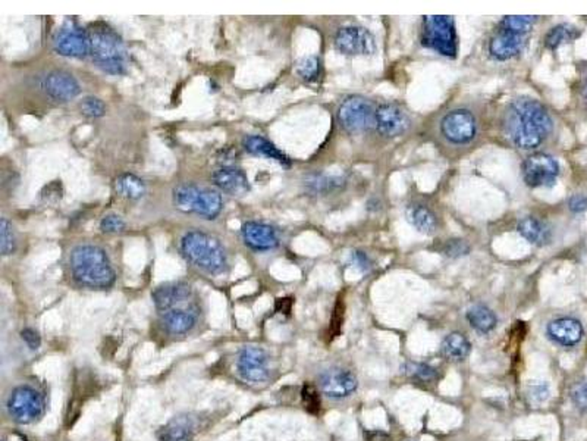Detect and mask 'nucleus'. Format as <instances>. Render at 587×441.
Returning a JSON list of instances; mask_svg holds the SVG:
<instances>
[{
  "mask_svg": "<svg viewBox=\"0 0 587 441\" xmlns=\"http://www.w3.org/2000/svg\"><path fill=\"white\" fill-rule=\"evenodd\" d=\"M517 230L524 238L536 246H545L552 238L551 228L544 221L534 217L523 218L517 225Z\"/></svg>",
  "mask_w": 587,
  "mask_h": 441,
  "instance_id": "obj_26",
  "label": "nucleus"
},
{
  "mask_svg": "<svg viewBox=\"0 0 587 441\" xmlns=\"http://www.w3.org/2000/svg\"><path fill=\"white\" fill-rule=\"evenodd\" d=\"M8 412L18 423H33L44 415V398L29 386L17 387L8 399Z\"/></svg>",
  "mask_w": 587,
  "mask_h": 441,
  "instance_id": "obj_8",
  "label": "nucleus"
},
{
  "mask_svg": "<svg viewBox=\"0 0 587 441\" xmlns=\"http://www.w3.org/2000/svg\"><path fill=\"white\" fill-rule=\"evenodd\" d=\"M586 95H587V83H586Z\"/></svg>",
  "mask_w": 587,
  "mask_h": 441,
  "instance_id": "obj_46",
  "label": "nucleus"
},
{
  "mask_svg": "<svg viewBox=\"0 0 587 441\" xmlns=\"http://www.w3.org/2000/svg\"><path fill=\"white\" fill-rule=\"evenodd\" d=\"M441 352L443 358L448 360L461 362L470 355L471 344L464 334L451 332L443 339L442 346H441Z\"/></svg>",
  "mask_w": 587,
  "mask_h": 441,
  "instance_id": "obj_27",
  "label": "nucleus"
},
{
  "mask_svg": "<svg viewBox=\"0 0 587 441\" xmlns=\"http://www.w3.org/2000/svg\"><path fill=\"white\" fill-rule=\"evenodd\" d=\"M297 74L304 81H316L320 74V59L317 56H305L297 64Z\"/></svg>",
  "mask_w": 587,
  "mask_h": 441,
  "instance_id": "obj_32",
  "label": "nucleus"
},
{
  "mask_svg": "<svg viewBox=\"0 0 587 441\" xmlns=\"http://www.w3.org/2000/svg\"><path fill=\"white\" fill-rule=\"evenodd\" d=\"M470 250V247L467 246L466 241L462 240H451L448 241L445 247H443V253L450 257H458L462 255H467Z\"/></svg>",
  "mask_w": 587,
  "mask_h": 441,
  "instance_id": "obj_40",
  "label": "nucleus"
},
{
  "mask_svg": "<svg viewBox=\"0 0 587 441\" xmlns=\"http://www.w3.org/2000/svg\"><path fill=\"white\" fill-rule=\"evenodd\" d=\"M406 217L411 226H414L422 234L431 236L438 230V218L435 212L423 203L408 205L406 209Z\"/></svg>",
  "mask_w": 587,
  "mask_h": 441,
  "instance_id": "obj_24",
  "label": "nucleus"
},
{
  "mask_svg": "<svg viewBox=\"0 0 587 441\" xmlns=\"http://www.w3.org/2000/svg\"><path fill=\"white\" fill-rule=\"evenodd\" d=\"M0 250L4 256H9L17 249V241H15V234L12 230V225L6 218L0 219Z\"/></svg>",
  "mask_w": 587,
  "mask_h": 441,
  "instance_id": "obj_34",
  "label": "nucleus"
},
{
  "mask_svg": "<svg viewBox=\"0 0 587 441\" xmlns=\"http://www.w3.org/2000/svg\"><path fill=\"white\" fill-rule=\"evenodd\" d=\"M190 296L191 287L187 283H166L159 285L151 294L154 306L160 312H167L174 309L177 305L187 300Z\"/></svg>",
  "mask_w": 587,
  "mask_h": 441,
  "instance_id": "obj_21",
  "label": "nucleus"
},
{
  "mask_svg": "<svg viewBox=\"0 0 587 441\" xmlns=\"http://www.w3.org/2000/svg\"><path fill=\"white\" fill-rule=\"evenodd\" d=\"M558 175V162L546 154H534L523 163V177L529 187H551Z\"/></svg>",
  "mask_w": 587,
  "mask_h": 441,
  "instance_id": "obj_11",
  "label": "nucleus"
},
{
  "mask_svg": "<svg viewBox=\"0 0 587 441\" xmlns=\"http://www.w3.org/2000/svg\"><path fill=\"white\" fill-rule=\"evenodd\" d=\"M213 184L229 196H244L250 190L247 174L237 166H222L212 175Z\"/></svg>",
  "mask_w": 587,
  "mask_h": 441,
  "instance_id": "obj_20",
  "label": "nucleus"
},
{
  "mask_svg": "<svg viewBox=\"0 0 587 441\" xmlns=\"http://www.w3.org/2000/svg\"><path fill=\"white\" fill-rule=\"evenodd\" d=\"M174 205L184 214H195L206 219H214L222 212L223 201L218 190L198 187L187 182L174 190Z\"/></svg>",
  "mask_w": 587,
  "mask_h": 441,
  "instance_id": "obj_5",
  "label": "nucleus"
},
{
  "mask_svg": "<svg viewBox=\"0 0 587 441\" xmlns=\"http://www.w3.org/2000/svg\"><path fill=\"white\" fill-rule=\"evenodd\" d=\"M344 309L345 306L343 305L341 299L336 303L335 311H333V316H332V321H331V336L336 337L339 332H341V327H343V321H344Z\"/></svg>",
  "mask_w": 587,
  "mask_h": 441,
  "instance_id": "obj_41",
  "label": "nucleus"
},
{
  "mask_svg": "<svg viewBox=\"0 0 587 441\" xmlns=\"http://www.w3.org/2000/svg\"><path fill=\"white\" fill-rule=\"evenodd\" d=\"M292 306V299H277L276 300V311L281 313H289Z\"/></svg>",
  "mask_w": 587,
  "mask_h": 441,
  "instance_id": "obj_45",
  "label": "nucleus"
},
{
  "mask_svg": "<svg viewBox=\"0 0 587 441\" xmlns=\"http://www.w3.org/2000/svg\"><path fill=\"white\" fill-rule=\"evenodd\" d=\"M335 48L339 53L347 56L372 55L376 50V43L368 29L357 25H348L336 33Z\"/></svg>",
  "mask_w": 587,
  "mask_h": 441,
  "instance_id": "obj_13",
  "label": "nucleus"
},
{
  "mask_svg": "<svg viewBox=\"0 0 587 441\" xmlns=\"http://www.w3.org/2000/svg\"><path fill=\"white\" fill-rule=\"evenodd\" d=\"M352 261H354L355 265H357V268H360L361 271H367L370 268L368 257L363 252H354Z\"/></svg>",
  "mask_w": 587,
  "mask_h": 441,
  "instance_id": "obj_44",
  "label": "nucleus"
},
{
  "mask_svg": "<svg viewBox=\"0 0 587 441\" xmlns=\"http://www.w3.org/2000/svg\"><path fill=\"white\" fill-rule=\"evenodd\" d=\"M411 124L408 114L394 103L380 104L376 109V128L385 137H398L404 134Z\"/></svg>",
  "mask_w": 587,
  "mask_h": 441,
  "instance_id": "obj_17",
  "label": "nucleus"
},
{
  "mask_svg": "<svg viewBox=\"0 0 587 441\" xmlns=\"http://www.w3.org/2000/svg\"><path fill=\"white\" fill-rule=\"evenodd\" d=\"M536 21H537V17H530V15H511V17H504L498 27L529 36Z\"/></svg>",
  "mask_w": 587,
  "mask_h": 441,
  "instance_id": "obj_31",
  "label": "nucleus"
},
{
  "mask_svg": "<svg viewBox=\"0 0 587 441\" xmlns=\"http://www.w3.org/2000/svg\"><path fill=\"white\" fill-rule=\"evenodd\" d=\"M580 37L579 28L571 24H560L549 29V33L545 37V46L551 50L558 49L561 44L569 43Z\"/></svg>",
  "mask_w": 587,
  "mask_h": 441,
  "instance_id": "obj_30",
  "label": "nucleus"
},
{
  "mask_svg": "<svg viewBox=\"0 0 587 441\" xmlns=\"http://www.w3.org/2000/svg\"><path fill=\"white\" fill-rule=\"evenodd\" d=\"M301 399H303V405L305 407V410L308 414L312 415H317L320 412V394L317 391V388L312 384H304L303 390H301Z\"/></svg>",
  "mask_w": 587,
  "mask_h": 441,
  "instance_id": "obj_35",
  "label": "nucleus"
},
{
  "mask_svg": "<svg viewBox=\"0 0 587 441\" xmlns=\"http://www.w3.org/2000/svg\"><path fill=\"white\" fill-rule=\"evenodd\" d=\"M181 252L190 264L210 276H221L228 269V256L222 243L205 231H188L181 240Z\"/></svg>",
  "mask_w": 587,
  "mask_h": 441,
  "instance_id": "obj_4",
  "label": "nucleus"
},
{
  "mask_svg": "<svg viewBox=\"0 0 587 441\" xmlns=\"http://www.w3.org/2000/svg\"><path fill=\"white\" fill-rule=\"evenodd\" d=\"M43 88L46 95L56 102H68L81 93L80 83L72 74L64 69H53L46 74Z\"/></svg>",
  "mask_w": 587,
  "mask_h": 441,
  "instance_id": "obj_15",
  "label": "nucleus"
},
{
  "mask_svg": "<svg viewBox=\"0 0 587 441\" xmlns=\"http://www.w3.org/2000/svg\"><path fill=\"white\" fill-rule=\"evenodd\" d=\"M546 334L555 344L562 347H574L581 341L584 336V328L579 319L564 316L551 321L546 327Z\"/></svg>",
  "mask_w": 587,
  "mask_h": 441,
  "instance_id": "obj_19",
  "label": "nucleus"
},
{
  "mask_svg": "<svg viewBox=\"0 0 587 441\" xmlns=\"http://www.w3.org/2000/svg\"><path fill=\"white\" fill-rule=\"evenodd\" d=\"M568 208L571 212H574V214H583V212L587 210V196L584 194L571 196L568 201Z\"/></svg>",
  "mask_w": 587,
  "mask_h": 441,
  "instance_id": "obj_43",
  "label": "nucleus"
},
{
  "mask_svg": "<svg viewBox=\"0 0 587 441\" xmlns=\"http://www.w3.org/2000/svg\"><path fill=\"white\" fill-rule=\"evenodd\" d=\"M553 121L545 106L534 99L514 100L505 114L504 131L514 146L533 150L552 133Z\"/></svg>",
  "mask_w": 587,
  "mask_h": 441,
  "instance_id": "obj_1",
  "label": "nucleus"
},
{
  "mask_svg": "<svg viewBox=\"0 0 587 441\" xmlns=\"http://www.w3.org/2000/svg\"><path fill=\"white\" fill-rule=\"evenodd\" d=\"M90 56L102 71L122 75L128 68L125 44L112 27L104 22H92L87 28Z\"/></svg>",
  "mask_w": 587,
  "mask_h": 441,
  "instance_id": "obj_3",
  "label": "nucleus"
},
{
  "mask_svg": "<svg viewBox=\"0 0 587 441\" xmlns=\"http://www.w3.org/2000/svg\"><path fill=\"white\" fill-rule=\"evenodd\" d=\"M195 422L191 416L181 415L169 421L159 431V441H193Z\"/></svg>",
  "mask_w": 587,
  "mask_h": 441,
  "instance_id": "obj_25",
  "label": "nucleus"
},
{
  "mask_svg": "<svg viewBox=\"0 0 587 441\" xmlns=\"http://www.w3.org/2000/svg\"><path fill=\"white\" fill-rule=\"evenodd\" d=\"M127 228V222L118 214H109L100 221V230L107 234H118Z\"/></svg>",
  "mask_w": 587,
  "mask_h": 441,
  "instance_id": "obj_38",
  "label": "nucleus"
},
{
  "mask_svg": "<svg viewBox=\"0 0 587 441\" xmlns=\"http://www.w3.org/2000/svg\"><path fill=\"white\" fill-rule=\"evenodd\" d=\"M115 189L122 197H125L128 201L141 199L147 191L146 182L134 174H122L120 177H118L115 182Z\"/></svg>",
  "mask_w": 587,
  "mask_h": 441,
  "instance_id": "obj_29",
  "label": "nucleus"
},
{
  "mask_svg": "<svg viewBox=\"0 0 587 441\" xmlns=\"http://www.w3.org/2000/svg\"><path fill=\"white\" fill-rule=\"evenodd\" d=\"M527 398L533 403H542L549 396V387L545 383H534L527 387Z\"/></svg>",
  "mask_w": 587,
  "mask_h": 441,
  "instance_id": "obj_39",
  "label": "nucleus"
},
{
  "mask_svg": "<svg viewBox=\"0 0 587 441\" xmlns=\"http://www.w3.org/2000/svg\"><path fill=\"white\" fill-rule=\"evenodd\" d=\"M338 123L347 133L357 134L376 127V109L361 96H351L339 106Z\"/></svg>",
  "mask_w": 587,
  "mask_h": 441,
  "instance_id": "obj_7",
  "label": "nucleus"
},
{
  "mask_svg": "<svg viewBox=\"0 0 587 441\" xmlns=\"http://www.w3.org/2000/svg\"><path fill=\"white\" fill-rule=\"evenodd\" d=\"M441 131L450 143L467 144L477 134V121L470 111L455 109L443 116Z\"/></svg>",
  "mask_w": 587,
  "mask_h": 441,
  "instance_id": "obj_12",
  "label": "nucleus"
},
{
  "mask_svg": "<svg viewBox=\"0 0 587 441\" xmlns=\"http://www.w3.org/2000/svg\"><path fill=\"white\" fill-rule=\"evenodd\" d=\"M80 109L85 116L100 118L106 112V106L100 99H97L95 96H88V97L83 99V102L80 103Z\"/></svg>",
  "mask_w": 587,
  "mask_h": 441,
  "instance_id": "obj_37",
  "label": "nucleus"
},
{
  "mask_svg": "<svg viewBox=\"0 0 587 441\" xmlns=\"http://www.w3.org/2000/svg\"><path fill=\"white\" fill-rule=\"evenodd\" d=\"M569 399L583 414H587V379L579 381L569 391Z\"/></svg>",
  "mask_w": 587,
  "mask_h": 441,
  "instance_id": "obj_36",
  "label": "nucleus"
},
{
  "mask_svg": "<svg viewBox=\"0 0 587 441\" xmlns=\"http://www.w3.org/2000/svg\"><path fill=\"white\" fill-rule=\"evenodd\" d=\"M244 149L249 151V154L254 156H265L268 159H272L282 165L284 168H289L291 159L284 154L282 150L277 149L270 140H268L263 135H249L245 137L242 142Z\"/></svg>",
  "mask_w": 587,
  "mask_h": 441,
  "instance_id": "obj_22",
  "label": "nucleus"
},
{
  "mask_svg": "<svg viewBox=\"0 0 587 441\" xmlns=\"http://www.w3.org/2000/svg\"><path fill=\"white\" fill-rule=\"evenodd\" d=\"M320 391L331 399H345L359 388V379L344 368H331L319 376Z\"/></svg>",
  "mask_w": 587,
  "mask_h": 441,
  "instance_id": "obj_14",
  "label": "nucleus"
},
{
  "mask_svg": "<svg viewBox=\"0 0 587 441\" xmlns=\"http://www.w3.org/2000/svg\"><path fill=\"white\" fill-rule=\"evenodd\" d=\"M241 237L244 245L254 252H269L279 246V237L273 226L249 221L241 226Z\"/></svg>",
  "mask_w": 587,
  "mask_h": 441,
  "instance_id": "obj_16",
  "label": "nucleus"
},
{
  "mask_svg": "<svg viewBox=\"0 0 587 441\" xmlns=\"http://www.w3.org/2000/svg\"><path fill=\"white\" fill-rule=\"evenodd\" d=\"M53 49L56 53L67 57L81 59L88 56L90 49L87 29H84L75 20H68L55 34Z\"/></svg>",
  "mask_w": 587,
  "mask_h": 441,
  "instance_id": "obj_9",
  "label": "nucleus"
},
{
  "mask_svg": "<svg viewBox=\"0 0 587 441\" xmlns=\"http://www.w3.org/2000/svg\"><path fill=\"white\" fill-rule=\"evenodd\" d=\"M527 43V36L520 34L511 29L498 27L489 41V53L497 60H508L517 56Z\"/></svg>",
  "mask_w": 587,
  "mask_h": 441,
  "instance_id": "obj_18",
  "label": "nucleus"
},
{
  "mask_svg": "<svg viewBox=\"0 0 587 441\" xmlns=\"http://www.w3.org/2000/svg\"><path fill=\"white\" fill-rule=\"evenodd\" d=\"M422 44L445 57H455L458 46L454 20L451 17H443V15L424 17Z\"/></svg>",
  "mask_w": 587,
  "mask_h": 441,
  "instance_id": "obj_6",
  "label": "nucleus"
},
{
  "mask_svg": "<svg viewBox=\"0 0 587 441\" xmlns=\"http://www.w3.org/2000/svg\"><path fill=\"white\" fill-rule=\"evenodd\" d=\"M21 337L25 341V344L31 348V351H37L41 344V339L39 336V332L33 328H24L21 331Z\"/></svg>",
  "mask_w": 587,
  "mask_h": 441,
  "instance_id": "obj_42",
  "label": "nucleus"
},
{
  "mask_svg": "<svg viewBox=\"0 0 587 441\" xmlns=\"http://www.w3.org/2000/svg\"><path fill=\"white\" fill-rule=\"evenodd\" d=\"M4 441H6V440H4Z\"/></svg>",
  "mask_w": 587,
  "mask_h": 441,
  "instance_id": "obj_47",
  "label": "nucleus"
},
{
  "mask_svg": "<svg viewBox=\"0 0 587 441\" xmlns=\"http://www.w3.org/2000/svg\"><path fill=\"white\" fill-rule=\"evenodd\" d=\"M237 369L242 379L250 383H263L270 376V358L261 347H242L238 359Z\"/></svg>",
  "mask_w": 587,
  "mask_h": 441,
  "instance_id": "obj_10",
  "label": "nucleus"
},
{
  "mask_svg": "<svg viewBox=\"0 0 587 441\" xmlns=\"http://www.w3.org/2000/svg\"><path fill=\"white\" fill-rule=\"evenodd\" d=\"M72 276L84 287L104 290L113 285L116 280L115 269L106 252L95 245L76 246L69 256Z\"/></svg>",
  "mask_w": 587,
  "mask_h": 441,
  "instance_id": "obj_2",
  "label": "nucleus"
},
{
  "mask_svg": "<svg viewBox=\"0 0 587 441\" xmlns=\"http://www.w3.org/2000/svg\"><path fill=\"white\" fill-rule=\"evenodd\" d=\"M467 321L476 331L488 334L492 330H495L498 318L488 306L474 305L467 311Z\"/></svg>",
  "mask_w": 587,
  "mask_h": 441,
  "instance_id": "obj_28",
  "label": "nucleus"
},
{
  "mask_svg": "<svg viewBox=\"0 0 587 441\" xmlns=\"http://www.w3.org/2000/svg\"><path fill=\"white\" fill-rule=\"evenodd\" d=\"M406 374L414 379H419V381L423 383H430V381H435L438 378V371L435 368H431L430 365L426 363H414V362H408L406 365Z\"/></svg>",
  "mask_w": 587,
  "mask_h": 441,
  "instance_id": "obj_33",
  "label": "nucleus"
},
{
  "mask_svg": "<svg viewBox=\"0 0 587 441\" xmlns=\"http://www.w3.org/2000/svg\"><path fill=\"white\" fill-rule=\"evenodd\" d=\"M198 321V311L195 308H174L165 312L163 325L167 332L174 336L190 332Z\"/></svg>",
  "mask_w": 587,
  "mask_h": 441,
  "instance_id": "obj_23",
  "label": "nucleus"
}]
</instances>
